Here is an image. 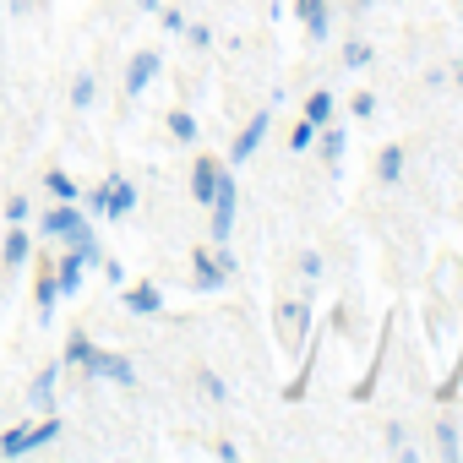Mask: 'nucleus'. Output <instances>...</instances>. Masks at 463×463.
Here are the masks:
<instances>
[{
	"label": "nucleus",
	"mask_w": 463,
	"mask_h": 463,
	"mask_svg": "<svg viewBox=\"0 0 463 463\" xmlns=\"http://www.w3.org/2000/svg\"><path fill=\"white\" fill-rule=\"evenodd\" d=\"M295 12H300L311 44H322V39H327V0H295Z\"/></svg>",
	"instance_id": "11"
},
{
	"label": "nucleus",
	"mask_w": 463,
	"mask_h": 463,
	"mask_svg": "<svg viewBox=\"0 0 463 463\" xmlns=\"http://www.w3.org/2000/svg\"><path fill=\"white\" fill-rule=\"evenodd\" d=\"M300 279H311V284L322 279V257H317V251H306V257H300Z\"/></svg>",
	"instance_id": "29"
},
{
	"label": "nucleus",
	"mask_w": 463,
	"mask_h": 463,
	"mask_svg": "<svg viewBox=\"0 0 463 463\" xmlns=\"http://www.w3.org/2000/svg\"><path fill=\"white\" fill-rule=\"evenodd\" d=\"M371 6H376V0H354V12H371Z\"/></svg>",
	"instance_id": "34"
},
{
	"label": "nucleus",
	"mask_w": 463,
	"mask_h": 463,
	"mask_svg": "<svg viewBox=\"0 0 463 463\" xmlns=\"http://www.w3.org/2000/svg\"><path fill=\"white\" fill-rule=\"evenodd\" d=\"M104 202H109V180H104V185H99V191H93V196H88V207H93V213H99V218H104Z\"/></svg>",
	"instance_id": "32"
},
{
	"label": "nucleus",
	"mask_w": 463,
	"mask_h": 463,
	"mask_svg": "<svg viewBox=\"0 0 463 463\" xmlns=\"http://www.w3.org/2000/svg\"><path fill=\"white\" fill-rule=\"evenodd\" d=\"M55 382H61V365H44V371L33 376V387H28V403H33V409H50V403H55Z\"/></svg>",
	"instance_id": "13"
},
{
	"label": "nucleus",
	"mask_w": 463,
	"mask_h": 463,
	"mask_svg": "<svg viewBox=\"0 0 463 463\" xmlns=\"http://www.w3.org/2000/svg\"><path fill=\"white\" fill-rule=\"evenodd\" d=\"M376 115V93H354V120H371Z\"/></svg>",
	"instance_id": "28"
},
{
	"label": "nucleus",
	"mask_w": 463,
	"mask_h": 463,
	"mask_svg": "<svg viewBox=\"0 0 463 463\" xmlns=\"http://www.w3.org/2000/svg\"><path fill=\"white\" fill-rule=\"evenodd\" d=\"M23 452H28V425H17V430L0 436V458H23Z\"/></svg>",
	"instance_id": "20"
},
{
	"label": "nucleus",
	"mask_w": 463,
	"mask_h": 463,
	"mask_svg": "<svg viewBox=\"0 0 463 463\" xmlns=\"http://www.w3.org/2000/svg\"><path fill=\"white\" fill-rule=\"evenodd\" d=\"M196 387H202V398H213V403H223V398H229V387H223L213 371H196Z\"/></svg>",
	"instance_id": "23"
},
{
	"label": "nucleus",
	"mask_w": 463,
	"mask_h": 463,
	"mask_svg": "<svg viewBox=\"0 0 463 463\" xmlns=\"http://www.w3.org/2000/svg\"><path fill=\"white\" fill-rule=\"evenodd\" d=\"M218 175H223V164H218V158H196V164H191V196H196L202 207L213 202V191H218Z\"/></svg>",
	"instance_id": "6"
},
{
	"label": "nucleus",
	"mask_w": 463,
	"mask_h": 463,
	"mask_svg": "<svg viewBox=\"0 0 463 463\" xmlns=\"http://www.w3.org/2000/svg\"><path fill=\"white\" fill-rule=\"evenodd\" d=\"M137 207V185L126 175H109V202H104V218H126Z\"/></svg>",
	"instance_id": "10"
},
{
	"label": "nucleus",
	"mask_w": 463,
	"mask_h": 463,
	"mask_svg": "<svg viewBox=\"0 0 463 463\" xmlns=\"http://www.w3.org/2000/svg\"><path fill=\"white\" fill-rule=\"evenodd\" d=\"M311 142H317V126H311V120H300V126L289 131V153H306Z\"/></svg>",
	"instance_id": "24"
},
{
	"label": "nucleus",
	"mask_w": 463,
	"mask_h": 463,
	"mask_svg": "<svg viewBox=\"0 0 463 463\" xmlns=\"http://www.w3.org/2000/svg\"><path fill=\"white\" fill-rule=\"evenodd\" d=\"M0 257H6V268H23L33 257V241L23 235V223H6V246H0Z\"/></svg>",
	"instance_id": "12"
},
{
	"label": "nucleus",
	"mask_w": 463,
	"mask_h": 463,
	"mask_svg": "<svg viewBox=\"0 0 463 463\" xmlns=\"http://www.w3.org/2000/svg\"><path fill=\"white\" fill-rule=\"evenodd\" d=\"M398 175H403V147L387 142V147L376 153V180H382V185H398Z\"/></svg>",
	"instance_id": "15"
},
{
	"label": "nucleus",
	"mask_w": 463,
	"mask_h": 463,
	"mask_svg": "<svg viewBox=\"0 0 463 463\" xmlns=\"http://www.w3.org/2000/svg\"><path fill=\"white\" fill-rule=\"evenodd\" d=\"M185 39H191V50H207V44H213V33H207V28H202V23H196V28H191V23H185Z\"/></svg>",
	"instance_id": "30"
},
{
	"label": "nucleus",
	"mask_w": 463,
	"mask_h": 463,
	"mask_svg": "<svg viewBox=\"0 0 463 463\" xmlns=\"http://www.w3.org/2000/svg\"><path fill=\"white\" fill-rule=\"evenodd\" d=\"M82 354H88V338H82V333H71V344H66V360H71V365H82Z\"/></svg>",
	"instance_id": "31"
},
{
	"label": "nucleus",
	"mask_w": 463,
	"mask_h": 463,
	"mask_svg": "<svg viewBox=\"0 0 463 463\" xmlns=\"http://www.w3.org/2000/svg\"><path fill=\"white\" fill-rule=\"evenodd\" d=\"M44 185H50V196H55V202H77V185H71V175H66V169H50V175H44Z\"/></svg>",
	"instance_id": "18"
},
{
	"label": "nucleus",
	"mask_w": 463,
	"mask_h": 463,
	"mask_svg": "<svg viewBox=\"0 0 463 463\" xmlns=\"http://www.w3.org/2000/svg\"><path fill=\"white\" fill-rule=\"evenodd\" d=\"M268 126H273V115H268V109H257V115H251V126L235 137V147H229V164H235V169H241V164H251V158H257V147H262V137H268Z\"/></svg>",
	"instance_id": "3"
},
{
	"label": "nucleus",
	"mask_w": 463,
	"mask_h": 463,
	"mask_svg": "<svg viewBox=\"0 0 463 463\" xmlns=\"http://www.w3.org/2000/svg\"><path fill=\"white\" fill-rule=\"evenodd\" d=\"M82 371L88 382H115V387H137V365L126 354H109V349H88L82 354Z\"/></svg>",
	"instance_id": "1"
},
{
	"label": "nucleus",
	"mask_w": 463,
	"mask_h": 463,
	"mask_svg": "<svg viewBox=\"0 0 463 463\" xmlns=\"http://www.w3.org/2000/svg\"><path fill=\"white\" fill-rule=\"evenodd\" d=\"M436 447H441V458H458V430L452 425H436Z\"/></svg>",
	"instance_id": "26"
},
{
	"label": "nucleus",
	"mask_w": 463,
	"mask_h": 463,
	"mask_svg": "<svg viewBox=\"0 0 463 463\" xmlns=\"http://www.w3.org/2000/svg\"><path fill=\"white\" fill-rule=\"evenodd\" d=\"M317 147H322V164L338 175V164H344V147H349V131H338V126L327 120V126L317 131Z\"/></svg>",
	"instance_id": "9"
},
{
	"label": "nucleus",
	"mask_w": 463,
	"mask_h": 463,
	"mask_svg": "<svg viewBox=\"0 0 463 463\" xmlns=\"http://www.w3.org/2000/svg\"><path fill=\"white\" fill-rule=\"evenodd\" d=\"M82 268H88V262H82L77 251H66V257L55 262V279H61V295H77V289H82Z\"/></svg>",
	"instance_id": "16"
},
{
	"label": "nucleus",
	"mask_w": 463,
	"mask_h": 463,
	"mask_svg": "<svg viewBox=\"0 0 463 463\" xmlns=\"http://www.w3.org/2000/svg\"><path fill=\"white\" fill-rule=\"evenodd\" d=\"M28 196H6V223H28Z\"/></svg>",
	"instance_id": "25"
},
{
	"label": "nucleus",
	"mask_w": 463,
	"mask_h": 463,
	"mask_svg": "<svg viewBox=\"0 0 463 463\" xmlns=\"http://www.w3.org/2000/svg\"><path fill=\"white\" fill-rule=\"evenodd\" d=\"M164 6V0H137V12H158Z\"/></svg>",
	"instance_id": "33"
},
{
	"label": "nucleus",
	"mask_w": 463,
	"mask_h": 463,
	"mask_svg": "<svg viewBox=\"0 0 463 463\" xmlns=\"http://www.w3.org/2000/svg\"><path fill=\"white\" fill-rule=\"evenodd\" d=\"M93 93H99V82H93V71H82V77L71 82V104H77V109H88V104H93Z\"/></svg>",
	"instance_id": "21"
},
{
	"label": "nucleus",
	"mask_w": 463,
	"mask_h": 463,
	"mask_svg": "<svg viewBox=\"0 0 463 463\" xmlns=\"http://www.w3.org/2000/svg\"><path fill=\"white\" fill-rule=\"evenodd\" d=\"M371 55H376V50H371L365 39H349V44H344V66H349V71H360V66H371Z\"/></svg>",
	"instance_id": "19"
},
{
	"label": "nucleus",
	"mask_w": 463,
	"mask_h": 463,
	"mask_svg": "<svg viewBox=\"0 0 463 463\" xmlns=\"http://www.w3.org/2000/svg\"><path fill=\"white\" fill-rule=\"evenodd\" d=\"M300 120H311V126L322 131V126L333 120V88H317V93L306 99V109H300Z\"/></svg>",
	"instance_id": "14"
},
{
	"label": "nucleus",
	"mask_w": 463,
	"mask_h": 463,
	"mask_svg": "<svg viewBox=\"0 0 463 463\" xmlns=\"http://www.w3.org/2000/svg\"><path fill=\"white\" fill-rule=\"evenodd\" d=\"M207 235L213 241H229V235H235V175H218V191H213V202H207Z\"/></svg>",
	"instance_id": "2"
},
{
	"label": "nucleus",
	"mask_w": 463,
	"mask_h": 463,
	"mask_svg": "<svg viewBox=\"0 0 463 463\" xmlns=\"http://www.w3.org/2000/svg\"><path fill=\"white\" fill-rule=\"evenodd\" d=\"M229 284V273L213 262V251H196V273H191V289L196 295H213V289H223Z\"/></svg>",
	"instance_id": "7"
},
{
	"label": "nucleus",
	"mask_w": 463,
	"mask_h": 463,
	"mask_svg": "<svg viewBox=\"0 0 463 463\" xmlns=\"http://www.w3.org/2000/svg\"><path fill=\"white\" fill-rule=\"evenodd\" d=\"M126 311L131 317H158L164 311V289L158 284H131L126 289Z\"/></svg>",
	"instance_id": "8"
},
{
	"label": "nucleus",
	"mask_w": 463,
	"mask_h": 463,
	"mask_svg": "<svg viewBox=\"0 0 463 463\" xmlns=\"http://www.w3.org/2000/svg\"><path fill=\"white\" fill-rule=\"evenodd\" d=\"M61 436V420L50 414V420H39V425H28V452H39V447H50Z\"/></svg>",
	"instance_id": "17"
},
{
	"label": "nucleus",
	"mask_w": 463,
	"mask_h": 463,
	"mask_svg": "<svg viewBox=\"0 0 463 463\" xmlns=\"http://www.w3.org/2000/svg\"><path fill=\"white\" fill-rule=\"evenodd\" d=\"M169 137H180V142H196V115L175 109V115H169Z\"/></svg>",
	"instance_id": "22"
},
{
	"label": "nucleus",
	"mask_w": 463,
	"mask_h": 463,
	"mask_svg": "<svg viewBox=\"0 0 463 463\" xmlns=\"http://www.w3.org/2000/svg\"><path fill=\"white\" fill-rule=\"evenodd\" d=\"M88 218H82V207L77 202H55L44 218H39V229H44V241H66L71 235V229H82Z\"/></svg>",
	"instance_id": "4"
},
{
	"label": "nucleus",
	"mask_w": 463,
	"mask_h": 463,
	"mask_svg": "<svg viewBox=\"0 0 463 463\" xmlns=\"http://www.w3.org/2000/svg\"><path fill=\"white\" fill-rule=\"evenodd\" d=\"M158 77V50H137L131 55V66H126V93L137 99V93H147V82Z\"/></svg>",
	"instance_id": "5"
},
{
	"label": "nucleus",
	"mask_w": 463,
	"mask_h": 463,
	"mask_svg": "<svg viewBox=\"0 0 463 463\" xmlns=\"http://www.w3.org/2000/svg\"><path fill=\"white\" fill-rule=\"evenodd\" d=\"M158 17H164L169 33H185V12H180V6H158Z\"/></svg>",
	"instance_id": "27"
}]
</instances>
